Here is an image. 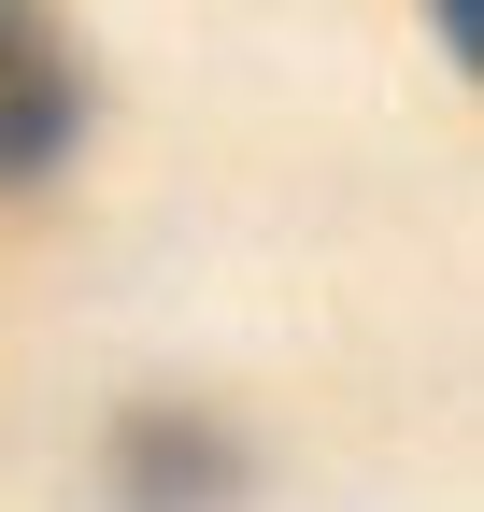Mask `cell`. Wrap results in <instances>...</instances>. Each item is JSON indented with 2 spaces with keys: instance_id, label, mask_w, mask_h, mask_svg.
Listing matches in <instances>:
<instances>
[{
  "instance_id": "cell-1",
  "label": "cell",
  "mask_w": 484,
  "mask_h": 512,
  "mask_svg": "<svg viewBox=\"0 0 484 512\" xmlns=\"http://www.w3.org/2000/svg\"><path fill=\"white\" fill-rule=\"evenodd\" d=\"M72 143H86V72H72V43L0 0V200H29Z\"/></svg>"
},
{
  "instance_id": "cell-2",
  "label": "cell",
  "mask_w": 484,
  "mask_h": 512,
  "mask_svg": "<svg viewBox=\"0 0 484 512\" xmlns=\"http://www.w3.org/2000/svg\"><path fill=\"white\" fill-rule=\"evenodd\" d=\"M114 498L129 512H228L242 498V441L214 427V413H171V399H143L129 427H114Z\"/></svg>"
}]
</instances>
